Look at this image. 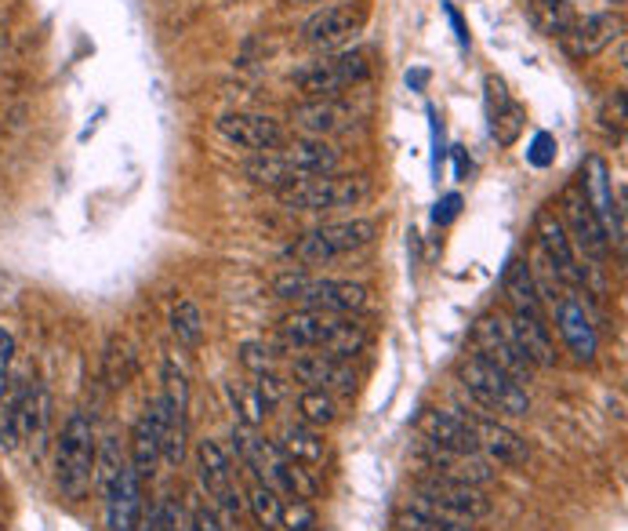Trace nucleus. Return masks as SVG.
Instances as JSON below:
<instances>
[{"mask_svg": "<svg viewBox=\"0 0 628 531\" xmlns=\"http://www.w3.org/2000/svg\"><path fill=\"white\" fill-rule=\"evenodd\" d=\"M280 346L284 350H301V353H331L342 361L353 357L368 346V331L345 314H320V310H298L280 320Z\"/></svg>", "mask_w": 628, "mask_h": 531, "instance_id": "nucleus-1", "label": "nucleus"}, {"mask_svg": "<svg viewBox=\"0 0 628 531\" xmlns=\"http://www.w3.org/2000/svg\"><path fill=\"white\" fill-rule=\"evenodd\" d=\"M95 426L84 412H73L62 423L55 448V485L70 502H81L95 485Z\"/></svg>", "mask_w": 628, "mask_h": 531, "instance_id": "nucleus-2", "label": "nucleus"}, {"mask_svg": "<svg viewBox=\"0 0 628 531\" xmlns=\"http://www.w3.org/2000/svg\"><path fill=\"white\" fill-rule=\"evenodd\" d=\"M458 382L476 404L487 407V412L512 415V418L531 412V393L523 390V382L505 375L491 361H483L480 353H465L461 357V361H458Z\"/></svg>", "mask_w": 628, "mask_h": 531, "instance_id": "nucleus-3", "label": "nucleus"}, {"mask_svg": "<svg viewBox=\"0 0 628 531\" xmlns=\"http://www.w3.org/2000/svg\"><path fill=\"white\" fill-rule=\"evenodd\" d=\"M407 506L418 513H433V517H444V521H458V524L483 521V517H491V510H494V502L487 499L483 488L461 485V480H447V477L418 480Z\"/></svg>", "mask_w": 628, "mask_h": 531, "instance_id": "nucleus-4", "label": "nucleus"}, {"mask_svg": "<svg viewBox=\"0 0 628 531\" xmlns=\"http://www.w3.org/2000/svg\"><path fill=\"white\" fill-rule=\"evenodd\" d=\"M368 176H312L298 179L295 187L280 190V204L291 212H338V208H356L371 197Z\"/></svg>", "mask_w": 628, "mask_h": 531, "instance_id": "nucleus-5", "label": "nucleus"}, {"mask_svg": "<svg viewBox=\"0 0 628 531\" xmlns=\"http://www.w3.org/2000/svg\"><path fill=\"white\" fill-rule=\"evenodd\" d=\"M379 237V222L374 219H345V222H328V226H317L301 237L291 255L306 266H323L334 263L342 255H353L360 248H368Z\"/></svg>", "mask_w": 628, "mask_h": 531, "instance_id": "nucleus-6", "label": "nucleus"}, {"mask_svg": "<svg viewBox=\"0 0 628 531\" xmlns=\"http://www.w3.org/2000/svg\"><path fill=\"white\" fill-rule=\"evenodd\" d=\"M273 291L320 314H356L368 306V288L353 280H312L306 274H284L276 277Z\"/></svg>", "mask_w": 628, "mask_h": 531, "instance_id": "nucleus-7", "label": "nucleus"}, {"mask_svg": "<svg viewBox=\"0 0 628 531\" xmlns=\"http://www.w3.org/2000/svg\"><path fill=\"white\" fill-rule=\"evenodd\" d=\"M368 73H371L368 55L356 52V47H342V52H328V55L312 59V63H306V66H298L291 73V81L309 98H334L338 92L368 81Z\"/></svg>", "mask_w": 628, "mask_h": 531, "instance_id": "nucleus-8", "label": "nucleus"}, {"mask_svg": "<svg viewBox=\"0 0 628 531\" xmlns=\"http://www.w3.org/2000/svg\"><path fill=\"white\" fill-rule=\"evenodd\" d=\"M368 22V8L360 0H338V4H323L320 11L301 22V41H306L312 52H342V47L353 41Z\"/></svg>", "mask_w": 628, "mask_h": 531, "instance_id": "nucleus-9", "label": "nucleus"}, {"mask_svg": "<svg viewBox=\"0 0 628 531\" xmlns=\"http://www.w3.org/2000/svg\"><path fill=\"white\" fill-rule=\"evenodd\" d=\"M560 219H563V230H567V237H571L577 255H585L588 263H607L610 258L607 230H603V222L593 212V204L585 201L582 187H567L560 193Z\"/></svg>", "mask_w": 628, "mask_h": 531, "instance_id": "nucleus-10", "label": "nucleus"}, {"mask_svg": "<svg viewBox=\"0 0 628 531\" xmlns=\"http://www.w3.org/2000/svg\"><path fill=\"white\" fill-rule=\"evenodd\" d=\"M534 237H537V248H542V255H545V266L552 269V277L563 280L567 288H582L585 266L574 252L567 230H563V219H560L556 208H537Z\"/></svg>", "mask_w": 628, "mask_h": 531, "instance_id": "nucleus-11", "label": "nucleus"}, {"mask_svg": "<svg viewBox=\"0 0 628 531\" xmlns=\"http://www.w3.org/2000/svg\"><path fill=\"white\" fill-rule=\"evenodd\" d=\"M472 350L491 361L494 368H501L505 375H512L517 382L531 379V364L523 361V353L517 350V342L509 336V320L498 314H483L472 325Z\"/></svg>", "mask_w": 628, "mask_h": 531, "instance_id": "nucleus-12", "label": "nucleus"}, {"mask_svg": "<svg viewBox=\"0 0 628 531\" xmlns=\"http://www.w3.org/2000/svg\"><path fill=\"white\" fill-rule=\"evenodd\" d=\"M171 426V407L164 397H157L153 404L138 415V423L131 426V469L138 477H149L164 455V437Z\"/></svg>", "mask_w": 628, "mask_h": 531, "instance_id": "nucleus-13", "label": "nucleus"}, {"mask_svg": "<svg viewBox=\"0 0 628 531\" xmlns=\"http://www.w3.org/2000/svg\"><path fill=\"white\" fill-rule=\"evenodd\" d=\"M219 135L236 150H251V153H269L280 150L287 142V131L280 120H273L269 114H225L219 117Z\"/></svg>", "mask_w": 628, "mask_h": 531, "instance_id": "nucleus-14", "label": "nucleus"}, {"mask_svg": "<svg viewBox=\"0 0 628 531\" xmlns=\"http://www.w3.org/2000/svg\"><path fill=\"white\" fill-rule=\"evenodd\" d=\"M585 201L593 204V212L599 215L603 230H607V241L618 244V252H625V212H621V197L614 201V190H610V168L603 157H588L585 164Z\"/></svg>", "mask_w": 628, "mask_h": 531, "instance_id": "nucleus-15", "label": "nucleus"}, {"mask_svg": "<svg viewBox=\"0 0 628 531\" xmlns=\"http://www.w3.org/2000/svg\"><path fill=\"white\" fill-rule=\"evenodd\" d=\"M414 429L422 434V440L436 444V448H447V452H480V440H476L472 418H465L458 412H447V407H422L418 418H414Z\"/></svg>", "mask_w": 628, "mask_h": 531, "instance_id": "nucleus-16", "label": "nucleus"}, {"mask_svg": "<svg viewBox=\"0 0 628 531\" xmlns=\"http://www.w3.org/2000/svg\"><path fill=\"white\" fill-rule=\"evenodd\" d=\"M356 120V109L342 98H309L291 109V128L301 139H331L338 131H349Z\"/></svg>", "mask_w": 628, "mask_h": 531, "instance_id": "nucleus-17", "label": "nucleus"}, {"mask_svg": "<svg viewBox=\"0 0 628 531\" xmlns=\"http://www.w3.org/2000/svg\"><path fill=\"white\" fill-rule=\"evenodd\" d=\"M621 19L614 11H596V15H585V19H574V26L560 36L563 47H567L571 59H593L599 55L603 47L614 44L621 36Z\"/></svg>", "mask_w": 628, "mask_h": 531, "instance_id": "nucleus-18", "label": "nucleus"}, {"mask_svg": "<svg viewBox=\"0 0 628 531\" xmlns=\"http://www.w3.org/2000/svg\"><path fill=\"white\" fill-rule=\"evenodd\" d=\"M291 375L298 382H306L309 390H342V393L356 390L353 364L342 361V357H331V353H301V357H295Z\"/></svg>", "mask_w": 628, "mask_h": 531, "instance_id": "nucleus-19", "label": "nucleus"}, {"mask_svg": "<svg viewBox=\"0 0 628 531\" xmlns=\"http://www.w3.org/2000/svg\"><path fill=\"white\" fill-rule=\"evenodd\" d=\"M476 440H480V455L491 466H526L531 463V444H526L517 429L491 423V418H472Z\"/></svg>", "mask_w": 628, "mask_h": 531, "instance_id": "nucleus-20", "label": "nucleus"}, {"mask_svg": "<svg viewBox=\"0 0 628 531\" xmlns=\"http://www.w3.org/2000/svg\"><path fill=\"white\" fill-rule=\"evenodd\" d=\"M556 328L563 342H567V350L577 357L582 364H593L596 353H599V336H596V325L593 317L585 314V306L571 299V295H563L560 306H556Z\"/></svg>", "mask_w": 628, "mask_h": 531, "instance_id": "nucleus-21", "label": "nucleus"}, {"mask_svg": "<svg viewBox=\"0 0 628 531\" xmlns=\"http://www.w3.org/2000/svg\"><path fill=\"white\" fill-rule=\"evenodd\" d=\"M142 524V477L135 474L131 463L106 496V528L109 531H138Z\"/></svg>", "mask_w": 628, "mask_h": 531, "instance_id": "nucleus-22", "label": "nucleus"}, {"mask_svg": "<svg viewBox=\"0 0 628 531\" xmlns=\"http://www.w3.org/2000/svg\"><path fill=\"white\" fill-rule=\"evenodd\" d=\"M509 336L523 353L531 368H552L556 364V346H552L549 325L542 314H512L509 317Z\"/></svg>", "mask_w": 628, "mask_h": 531, "instance_id": "nucleus-23", "label": "nucleus"}, {"mask_svg": "<svg viewBox=\"0 0 628 531\" xmlns=\"http://www.w3.org/2000/svg\"><path fill=\"white\" fill-rule=\"evenodd\" d=\"M196 469H200V485L207 488L211 499H225L236 491V469L233 455L222 448L219 440H196Z\"/></svg>", "mask_w": 628, "mask_h": 531, "instance_id": "nucleus-24", "label": "nucleus"}, {"mask_svg": "<svg viewBox=\"0 0 628 531\" xmlns=\"http://www.w3.org/2000/svg\"><path fill=\"white\" fill-rule=\"evenodd\" d=\"M280 157L287 168L295 171V179H312V176H331L338 171V150L328 139H295L280 146Z\"/></svg>", "mask_w": 628, "mask_h": 531, "instance_id": "nucleus-25", "label": "nucleus"}, {"mask_svg": "<svg viewBox=\"0 0 628 531\" xmlns=\"http://www.w3.org/2000/svg\"><path fill=\"white\" fill-rule=\"evenodd\" d=\"M501 291L512 306V314H542V299H537V284L531 266L523 258H512L505 277H501Z\"/></svg>", "mask_w": 628, "mask_h": 531, "instance_id": "nucleus-26", "label": "nucleus"}, {"mask_svg": "<svg viewBox=\"0 0 628 531\" xmlns=\"http://www.w3.org/2000/svg\"><path fill=\"white\" fill-rule=\"evenodd\" d=\"M280 455L284 459H291V463H301V466H320L323 463V455H328V444H323L320 437V429H312L306 423H298V426H287L284 434H280Z\"/></svg>", "mask_w": 628, "mask_h": 531, "instance_id": "nucleus-27", "label": "nucleus"}, {"mask_svg": "<svg viewBox=\"0 0 628 531\" xmlns=\"http://www.w3.org/2000/svg\"><path fill=\"white\" fill-rule=\"evenodd\" d=\"M244 176L251 182H258V187H269V190H287V187H295V171L287 168V160L280 157V150H269V153H251L244 160Z\"/></svg>", "mask_w": 628, "mask_h": 531, "instance_id": "nucleus-28", "label": "nucleus"}, {"mask_svg": "<svg viewBox=\"0 0 628 531\" xmlns=\"http://www.w3.org/2000/svg\"><path fill=\"white\" fill-rule=\"evenodd\" d=\"M269 488H276V491H280V496H287V499H306V502H312V499H317V491H320V480L312 477L309 466L291 463V459H284V455H280V463H276V469H273Z\"/></svg>", "mask_w": 628, "mask_h": 531, "instance_id": "nucleus-29", "label": "nucleus"}, {"mask_svg": "<svg viewBox=\"0 0 628 531\" xmlns=\"http://www.w3.org/2000/svg\"><path fill=\"white\" fill-rule=\"evenodd\" d=\"M171 336L185 350H196L204 342V314H200V306L193 299H179L171 306Z\"/></svg>", "mask_w": 628, "mask_h": 531, "instance_id": "nucleus-30", "label": "nucleus"}, {"mask_svg": "<svg viewBox=\"0 0 628 531\" xmlns=\"http://www.w3.org/2000/svg\"><path fill=\"white\" fill-rule=\"evenodd\" d=\"M298 412H301V423L306 426L323 429L338 418V401L331 397V390H306L298 397Z\"/></svg>", "mask_w": 628, "mask_h": 531, "instance_id": "nucleus-31", "label": "nucleus"}, {"mask_svg": "<svg viewBox=\"0 0 628 531\" xmlns=\"http://www.w3.org/2000/svg\"><path fill=\"white\" fill-rule=\"evenodd\" d=\"M124 455H120V440L117 437H106L103 448H95V485L103 496H109V488L117 485L120 474H124Z\"/></svg>", "mask_w": 628, "mask_h": 531, "instance_id": "nucleus-32", "label": "nucleus"}, {"mask_svg": "<svg viewBox=\"0 0 628 531\" xmlns=\"http://www.w3.org/2000/svg\"><path fill=\"white\" fill-rule=\"evenodd\" d=\"M574 8L567 4V0H537L534 4V22L537 30L549 33V36H563L571 26H574Z\"/></svg>", "mask_w": 628, "mask_h": 531, "instance_id": "nucleus-33", "label": "nucleus"}, {"mask_svg": "<svg viewBox=\"0 0 628 531\" xmlns=\"http://www.w3.org/2000/svg\"><path fill=\"white\" fill-rule=\"evenodd\" d=\"M247 506H251V513H255L258 528H276V524H280V510H284V499H280V491H276V488L262 485V480H258V485L251 488Z\"/></svg>", "mask_w": 628, "mask_h": 531, "instance_id": "nucleus-34", "label": "nucleus"}, {"mask_svg": "<svg viewBox=\"0 0 628 531\" xmlns=\"http://www.w3.org/2000/svg\"><path fill=\"white\" fill-rule=\"evenodd\" d=\"M19 393H22V382H11V386L0 393V444L11 452L19 448Z\"/></svg>", "mask_w": 628, "mask_h": 531, "instance_id": "nucleus-35", "label": "nucleus"}, {"mask_svg": "<svg viewBox=\"0 0 628 531\" xmlns=\"http://www.w3.org/2000/svg\"><path fill=\"white\" fill-rule=\"evenodd\" d=\"M131 372H135V353L128 350V342L113 339L109 350H106V379H109V386L113 390L128 386Z\"/></svg>", "mask_w": 628, "mask_h": 531, "instance_id": "nucleus-36", "label": "nucleus"}, {"mask_svg": "<svg viewBox=\"0 0 628 531\" xmlns=\"http://www.w3.org/2000/svg\"><path fill=\"white\" fill-rule=\"evenodd\" d=\"M230 401L236 407V415H241V426H251L258 429V423L266 418V404L258 397V386H230Z\"/></svg>", "mask_w": 628, "mask_h": 531, "instance_id": "nucleus-37", "label": "nucleus"}, {"mask_svg": "<svg viewBox=\"0 0 628 531\" xmlns=\"http://www.w3.org/2000/svg\"><path fill=\"white\" fill-rule=\"evenodd\" d=\"M396 531H472V524H458V521H444V517L433 513H418V510H400L396 513Z\"/></svg>", "mask_w": 628, "mask_h": 531, "instance_id": "nucleus-38", "label": "nucleus"}, {"mask_svg": "<svg viewBox=\"0 0 628 531\" xmlns=\"http://www.w3.org/2000/svg\"><path fill=\"white\" fill-rule=\"evenodd\" d=\"M317 510H312V502L306 499H291V502H284V510H280V528L284 531H317Z\"/></svg>", "mask_w": 628, "mask_h": 531, "instance_id": "nucleus-39", "label": "nucleus"}, {"mask_svg": "<svg viewBox=\"0 0 628 531\" xmlns=\"http://www.w3.org/2000/svg\"><path fill=\"white\" fill-rule=\"evenodd\" d=\"M523 109L517 103H509L505 109H498V114L491 117V135L501 142V146H509V142H517V135L523 131Z\"/></svg>", "mask_w": 628, "mask_h": 531, "instance_id": "nucleus-40", "label": "nucleus"}, {"mask_svg": "<svg viewBox=\"0 0 628 531\" xmlns=\"http://www.w3.org/2000/svg\"><path fill=\"white\" fill-rule=\"evenodd\" d=\"M241 364L247 368V372L266 375L276 368V350L269 342H244L241 346Z\"/></svg>", "mask_w": 628, "mask_h": 531, "instance_id": "nucleus-41", "label": "nucleus"}, {"mask_svg": "<svg viewBox=\"0 0 628 531\" xmlns=\"http://www.w3.org/2000/svg\"><path fill=\"white\" fill-rule=\"evenodd\" d=\"M255 386H258V397H262V404H266V412H273V407L284 401V379H276L273 372L258 375Z\"/></svg>", "mask_w": 628, "mask_h": 531, "instance_id": "nucleus-42", "label": "nucleus"}, {"mask_svg": "<svg viewBox=\"0 0 628 531\" xmlns=\"http://www.w3.org/2000/svg\"><path fill=\"white\" fill-rule=\"evenodd\" d=\"M190 531H222V513L215 510V506L196 502V506H193V524H190Z\"/></svg>", "mask_w": 628, "mask_h": 531, "instance_id": "nucleus-43", "label": "nucleus"}, {"mask_svg": "<svg viewBox=\"0 0 628 531\" xmlns=\"http://www.w3.org/2000/svg\"><path fill=\"white\" fill-rule=\"evenodd\" d=\"M483 88H487V114H491V117L498 114V109H505L512 103L509 92H505V84H501L498 77H487Z\"/></svg>", "mask_w": 628, "mask_h": 531, "instance_id": "nucleus-44", "label": "nucleus"}, {"mask_svg": "<svg viewBox=\"0 0 628 531\" xmlns=\"http://www.w3.org/2000/svg\"><path fill=\"white\" fill-rule=\"evenodd\" d=\"M552 150H556V139H552L549 131L534 135V146H531V164H537V168L552 164Z\"/></svg>", "mask_w": 628, "mask_h": 531, "instance_id": "nucleus-45", "label": "nucleus"}, {"mask_svg": "<svg viewBox=\"0 0 628 531\" xmlns=\"http://www.w3.org/2000/svg\"><path fill=\"white\" fill-rule=\"evenodd\" d=\"M458 208H461V197H458V193H447V197H444V201H439V204H436V212H433V222H436V226H447V222H450V219H455V215H458Z\"/></svg>", "mask_w": 628, "mask_h": 531, "instance_id": "nucleus-46", "label": "nucleus"}, {"mask_svg": "<svg viewBox=\"0 0 628 531\" xmlns=\"http://www.w3.org/2000/svg\"><path fill=\"white\" fill-rule=\"evenodd\" d=\"M11 361H15V336L8 328H0V379L8 375Z\"/></svg>", "mask_w": 628, "mask_h": 531, "instance_id": "nucleus-47", "label": "nucleus"}, {"mask_svg": "<svg viewBox=\"0 0 628 531\" xmlns=\"http://www.w3.org/2000/svg\"><path fill=\"white\" fill-rule=\"evenodd\" d=\"M298 4H323V0H298Z\"/></svg>", "mask_w": 628, "mask_h": 531, "instance_id": "nucleus-48", "label": "nucleus"}, {"mask_svg": "<svg viewBox=\"0 0 628 531\" xmlns=\"http://www.w3.org/2000/svg\"><path fill=\"white\" fill-rule=\"evenodd\" d=\"M607 4H625V0H607Z\"/></svg>", "mask_w": 628, "mask_h": 531, "instance_id": "nucleus-49", "label": "nucleus"}, {"mask_svg": "<svg viewBox=\"0 0 628 531\" xmlns=\"http://www.w3.org/2000/svg\"><path fill=\"white\" fill-rule=\"evenodd\" d=\"M258 531H273V528H258Z\"/></svg>", "mask_w": 628, "mask_h": 531, "instance_id": "nucleus-50", "label": "nucleus"}]
</instances>
